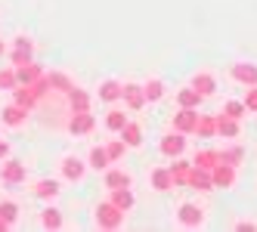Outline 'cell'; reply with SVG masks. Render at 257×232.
<instances>
[{
	"instance_id": "1",
	"label": "cell",
	"mask_w": 257,
	"mask_h": 232,
	"mask_svg": "<svg viewBox=\"0 0 257 232\" xmlns=\"http://www.w3.org/2000/svg\"><path fill=\"white\" fill-rule=\"evenodd\" d=\"M93 213H96V226L99 229H121L124 226V217H127V213L118 204H112V201H99Z\"/></svg>"
},
{
	"instance_id": "2",
	"label": "cell",
	"mask_w": 257,
	"mask_h": 232,
	"mask_svg": "<svg viewBox=\"0 0 257 232\" xmlns=\"http://www.w3.org/2000/svg\"><path fill=\"white\" fill-rule=\"evenodd\" d=\"M59 173H62V180H68V183H81L84 173H87V161L78 158V155H65L62 164H59Z\"/></svg>"
},
{
	"instance_id": "3",
	"label": "cell",
	"mask_w": 257,
	"mask_h": 232,
	"mask_svg": "<svg viewBox=\"0 0 257 232\" xmlns=\"http://www.w3.org/2000/svg\"><path fill=\"white\" fill-rule=\"evenodd\" d=\"M177 223L183 229H198L201 223H205V210H201L198 204H192V201H186V204L177 207Z\"/></svg>"
},
{
	"instance_id": "4",
	"label": "cell",
	"mask_w": 257,
	"mask_h": 232,
	"mask_svg": "<svg viewBox=\"0 0 257 232\" xmlns=\"http://www.w3.org/2000/svg\"><path fill=\"white\" fill-rule=\"evenodd\" d=\"M68 133H75V136H87V133H93V127H96V118L90 115V112H71V118H68Z\"/></svg>"
},
{
	"instance_id": "5",
	"label": "cell",
	"mask_w": 257,
	"mask_h": 232,
	"mask_svg": "<svg viewBox=\"0 0 257 232\" xmlns=\"http://www.w3.org/2000/svg\"><path fill=\"white\" fill-rule=\"evenodd\" d=\"M158 149L161 155H168V158H180L183 152H186V133H164L161 142H158Z\"/></svg>"
},
{
	"instance_id": "6",
	"label": "cell",
	"mask_w": 257,
	"mask_h": 232,
	"mask_svg": "<svg viewBox=\"0 0 257 232\" xmlns=\"http://www.w3.org/2000/svg\"><path fill=\"white\" fill-rule=\"evenodd\" d=\"M0 180H4L7 186L25 183V164L16 161V158H4V164H0Z\"/></svg>"
},
{
	"instance_id": "7",
	"label": "cell",
	"mask_w": 257,
	"mask_h": 232,
	"mask_svg": "<svg viewBox=\"0 0 257 232\" xmlns=\"http://www.w3.org/2000/svg\"><path fill=\"white\" fill-rule=\"evenodd\" d=\"M121 99H124V105L131 112H140L143 105H146V93H143V84H124V90H121Z\"/></svg>"
},
{
	"instance_id": "8",
	"label": "cell",
	"mask_w": 257,
	"mask_h": 232,
	"mask_svg": "<svg viewBox=\"0 0 257 232\" xmlns=\"http://www.w3.org/2000/svg\"><path fill=\"white\" fill-rule=\"evenodd\" d=\"M229 75H232V81H238L242 87H254L257 84V65L254 62H235L229 68Z\"/></svg>"
},
{
	"instance_id": "9",
	"label": "cell",
	"mask_w": 257,
	"mask_h": 232,
	"mask_svg": "<svg viewBox=\"0 0 257 232\" xmlns=\"http://www.w3.org/2000/svg\"><path fill=\"white\" fill-rule=\"evenodd\" d=\"M195 124H198V109H180L174 115V130L177 133H195Z\"/></svg>"
},
{
	"instance_id": "10",
	"label": "cell",
	"mask_w": 257,
	"mask_h": 232,
	"mask_svg": "<svg viewBox=\"0 0 257 232\" xmlns=\"http://www.w3.org/2000/svg\"><path fill=\"white\" fill-rule=\"evenodd\" d=\"M211 180H214V189H232V186H235V167L220 161V164L211 170Z\"/></svg>"
},
{
	"instance_id": "11",
	"label": "cell",
	"mask_w": 257,
	"mask_h": 232,
	"mask_svg": "<svg viewBox=\"0 0 257 232\" xmlns=\"http://www.w3.org/2000/svg\"><path fill=\"white\" fill-rule=\"evenodd\" d=\"M0 121L7 124V127H22V124L28 121V109L25 105H19V102H10L4 112H0Z\"/></svg>"
},
{
	"instance_id": "12",
	"label": "cell",
	"mask_w": 257,
	"mask_h": 232,
	"mask_svg": "<svg viewBox=\"0 0 257 232\" xmlns=\"http://www.w3.org/2000/svg\"><path fill=\"white\" fill-rule=\"evenodd\" d=\"M192 87L208 99V96L217 93V78L211 75V71H195V75H192Z\"/></svg>"
},
{
	"instance_id": "13",
	"label": "cell",
	"mask_w": 257,
	"mask_h": 232,
	"mask_svg": "<svg viewBox=\"0 0 257 232\" xmlns=\"http://www.w3.org/2000/svg\"><path fill=\"white\" fill-rule=\"evenodd\" d=\"M105 189H121V186H131L134 183V176L127 173V170H121V167H105Z\"/></svg>"
},
{
	"instance_id": "14",
	"label": "cell",
	"mask_w": 257,
	"mask_h": 232,
	"mask_svg": "<svg viewBox=\"0 0 257 232\" xmlns=\"http://www.w3.org/2000/svg\"><path fill=\"white\" fill-rule=\"evenodd\" d=\"M189 186H192V189H198V192H211V189H214L211 170H205V167H195V164H192V170H189Z\"/></svg>"
},
{
	"instance_id": "15",
	"label": "cell",
	"mask_w": 257,
	"mask_h": 232,
	"mask_svg": "<svg viewBox=\"0 0 257 232\" xmlns=\"http://www.w3.org/2000/svg\"><path fill=\"white\" fill-rule=\"evenodd\" d=\"M143 93H146V102H161L164 96H168V87H164L161 78H146Z\"/></svg>"
},
{
	"instance_id": "16",
	"label": "cell",
	"mask_w": 257,
	"mask_h": 232,
	"mask_svg": "<svg viewBox=\"0 0 257 232\" xmlns=\"http://www.w3.org/2000/svg\"><path fill=\"white\" fill-rule=\"evenodd\" d=\"M31 192L38 195V198H44V201H53V198L62 192V183H59V180H38Z\"/></svg>"
},
{
	"instance_id": "17",
	"label": "cell",
	"mask_w": 257,
	"mask_h": 232,
	"mask_svg": "<svg viewBox=\"0 0 257 232\" xmlns=\"http://www.w3.org/2000/svg\"><path fill=\"white\" fill-rule=\"evenodd\" d=\"M90 102H93V96H90L87 90H81V87H71V90H68L71 112H90Z\"/></svg>"
},
{
	"instance_id": "18",
	"label": "cell",
	"mask_w": 257,
	"mask_h": 232,
	"mask_svg": "<svg viewBox=\"0 0 257 232\" xmlns=\"http://www.w3.org/2000/svg\"><path fill=\"white\" fill-rule=\"evenodd\" d=\"M121 139L127 142V149H140L143 146V127L137 121H127L124 127H121Z\"/></svg>"
},
{
	"instance_id": "19",
	"label": "cell",
	"mask_w": 257,
	"mask_h": 232,
	"mask_svg": "<svg viewBox=\"0 0 257 232\" xmlns=\"http://www.w3.org/2000/svg\"><path fill=\"white\" fill-rule=\"evenodd\" d=\"M201 99H205V96H201L192 84H189V87H183V90H177V105H180V109H198Z\"/></svg>"
},
{
	"instance_id": "20",
	"label": "cell",
	"mask_w": 257,
	"mask_h": 232,
	"mask_svg": "<svg viewBox=\"0 0 257 232\" xmlns=\"http://www.w3.org/2000/svg\"><path fill=\"white\" fill-rule=\"evenodd\" d=\"M108 164H112V158H108L105 146H93V149H90V155H87V167H93V170H102V173H105Z\"/></svg>"
},
{
	"instance_id": "21",
	"label": "cell",
	"mask_w": 257,
	"mask_h": 232,
	"mask_svg": "<svg viewBox=\"0 0 257 232\" xmlns=\"http://www.w3.org/2000/svg\"><path fill=\"white\" fill-rule=\"evenodd\" d=\"M121 90H124V84L115 81V78H108V81L99 84V99L102 102H118L121 99Z\"/></svg>"
},
{
	"instance_id": "22",
	"label": "cell",
	"mask_w": 257,
	"mask_h": 232,
	"mask_svg": "<svg viewBox=\"0 0 257 232\" xmlns=\"http://www.w3.org/2000/svg\"><path fill=\"white\" fill-rule=\"evenodd\" d=\"M238 130H242V127H238V121H235V118H229V115H223V112L217 115V133L223 136V139H235Z\"/></svg>"
},
{
	"instance_id": "23",
	"label": "cell",
	"mask_w": 257,
	"mask_h": 232,
	"mask_svg": "<svg viewBox=\"0 0 257 232\" xmlns=\"http://www.w3.org/2000/svg\"><path fill=\"white\" fill-rule=\"evenodd\" d=\"M189 170H192V161H183V158H174V164H171L174 186H189Z\"/></svg>"
},
{
	"instance_id": "24",
	"label": "cell",
	"mask_w": 257,
	"mask_h": 232,
	"mask_svg": "<svg viewBox=\"0 0 257 232\" xmlns=\"http://www.w3.org/2000/svg\"><path fill=\"white\" fill-rule=\"evenodd\" d=\"M152 189H155V192H171V189H174L171 167H155V170H152Z\"/></svg>"
},
{
	"instance_id": "25",
	"label": "cell",
	"mask_w": 257,
	"mask_h": 232,
	"mask_svg": "<svg viewBox=\"0 0 257 232\" xmlns=\"http://www.w3.org/2000/svg\"><path fill=\"white\" fill-rule=\"evenodd\" d=\"M47 81H50V90H53V93H62V96H68V90L75 87V84H71V78L65 75V71H50Z\"/></svg>"
},
{
	"instance_id": "26",
	"label": "cell",
	"mask_w": 257,
	"mask_h": 232,
	"mask_svg": "<svg viewBox=\"0 0 257 232\" xmlns=\"http://www.w3.org/2000/svg\"><path fill=\"white\" fill-rule=\"evenodd\" d=\"M41 75H44V68H41L38 62H34V59L16 68V78H19V84H34V81H38Z\"/></svg>"
},
{
	"instance_id": "27",
	"label": "cell",
	"mask_w": 257,
	"mask_h": 232,
	"mask_svg": "<svg viewBox=\"0 0 257 232\" xmlns=\"http://www.w3.org/2000/svg\"><path fill=\"white\" fill-rule=\"evenodd\" d=\"M108 201H112V204H118V207L127 213V210L134 207V201H137V198H134L131 186H121V189H112V195H108Z\"/></svg>"
},
{
	"instance_id": "28",
	"label": "cell",
	"mask_w": 257,
	"mask_h": 232,
	"mask_svg": "<svg viewBox=\"0 0 257 232\" xmlns=\"http://www.w3.org/2000/svg\"><path fill=\"white\" fill-rule=\"evenodd\" d=\"M192 164H195V167H205V170H214V167L220 164V152H217V149H201V152H195Z\"/></svg>"
},
{
	"instance_id": "29",
	"label": "cell",
	"mask_w": 257,
	"mask_h": 232,
	"mask_svg": "<svg viewBox=\"0 0 257 232\" xmlns=\"http://www.w3.org/2000/svg\"><path fill=\"white\" fill-rule=\"evenodd\" d=\"M13 102L25 105V109L31 112V109H34V102H38V99H34V93H31V87H28V84H16V87H13Z\"/></svg>"
},
{
	"instance_id": "30",
	"label": "cell",
	"mask_w": 257,
	"mask_h": 232,
	"mask_svg": "<svg viewBox=\"0 0 257 232\" xmlns=\"http://www.w3.org/2000/svg\"><path fill=\"white\" fill-rule=\"evenodd\" d=\"M195 133L201 139H211L217 133V118L214 115H198V124H195Z\"/></svg>"
},
{
	"instance_id": "31",
	"label": "cell",
	"mask_w": 257,
	"mask_h": 232,
	"mask_svg": "<svg viewBox=\"0 0 257 232\" xmlns=\"http://www.w3.org/2000/svg\"><path fill=\"white\" fill-rule=\"evenodd\" d=\"M127 121H131V118L124 115V109H108L105 112V127L112 130V133H121V127H124Z\"/></svg>"
},
{
	"instance_id": "32",
	"label": "cell",
	"mask_w": 257,
	"mask_h": 232,
	"mask_svg": "<svg viewBox=\"0 0 257 232\" xmlns=\"http://www.w3.org/2000/svg\"><path fill=\"white\" fill-rule=\"evenodd\" d=\"M41 226L44 229H62V210L59 207H44L41 210Z\"/></svg>"
},
{
	"instance_id": "33",
	"label": "cell",
	"mask_w": 257,
	"mask_h": 232,
	"mask_svg": "<svg viewBox=\"0 0 257 232\" xmlns=\"http://www.w3.org/2000/svg\"><path fill=\"white\" fill-rule=\"evenodd\" d=\"M242 158H245V149L242 146H229V149H223V152H220V161H223V164H242Z\"/></svg>"
},
{
	"instance_id": "34",
	"label": "cell",
	"mask_w": 257,
	"mask_h": 232,
	"mask_svg": "<svg viewBox=\"0 0 257 232\" xmlns=\"http://www.w3.org/2000/svg\"><path fill=\"white\" fill-rule=\"evenodd\" d=\"M16 217H19V204L16 201H0V220H4L7 226H13Z\"/></svg>"
},
{
	"instance_id": "35",
	"label": "cell",
	"mask_w": 257,
	"mask_h": 232,
	"mask_svg": "<svg viewBox=\"0 0 257 232\" xmlns=\"http://www.w3.org/2000/svg\"><path fill=\"white\" fill-rule=\"evenodd\" d=\"M245 102H238V99H229L226 105H223V115H229V118H235V121H242L245 118Z\"/></svg>"
},
{
	"instance_id": "36",
	"label": "cell",
	"mask_w": 257,
	"mask_h": 232,
	"mask_svg": "<svg viewBox=\"0 0 257 232\" xmlns=\"http://www.w3.org/2000/svg\"><path fill=\"white\" fill-rule=\"evenodd\" d=\"M16 84H19V78H16V65L13 68H0V90H13Z\"/></svg>"
},
{
	"instance_id": "37",
	"label": "cell",
	"mask_w": 257,
	"mask_h": 232,
	"mask_svg": "<svg viewBox=\"0 0 257 232\" xmlns=\"http://www.w3.org/2000/svg\"><path fill=\"white\" fill-rule=\"evenodd\" d=\"M105 152H108V158H112V161H118V158H124V152H127V142L124 139H112L105 146Z\"/></svg>"
},
{
	"instance_id": "38",
	"label": "cell",
	"mask_w": 257,
	"mask_h": 232,
	"mask_svg": "<svg viewBox=\"0 0 257 232\" xmlns=\"http://www.w3.org/2000/svg\"><path fill=\"white\" fill-rule=\"evenodd\" d=\"M10 59H13L16 68H19V65H25V62L34 59V53H31V50H13V53H10Z\"/></svg>"
},
{
	"instance_id": "39",
	"label": "cell",
	"mask_w": 257,
	"mask_h": 232,
	"mask_svg": "<svg viewBox=\"0 0 257 232\" xmlns=\"http://www.w3.org/2000/svg\"><path fill=\"white\" fill-rule=\"evenodd\" d=\"M242 102H245V109H248V112H257V84L248 87V96H245Z\"/></svg>"
},
{
	"instance_id": "40",
	"label": "cell",
	"mask_w": 257,
	"mask_h": 232,
	"mask_svg": "<svg viewBox=\"0 0 257 232\" xmlns=\"http://www.w3.org/2000/svg\"><path fill=\"white\" fill-rule=\"evenodd\" d=\"M16 50H31L34 53V41L25 38V34H19V38H16Z\"/></svg>"
},
{
	"instance_id": "41",
	"label": "cell",
	"mask_w": 257,
	"mask_h": 232,
	"mask_svg": "<svg viewBox=\"0 0 257 232\" xmlns=\"http://www.w3.org/2000/svg\"><path fill=\"white\" fill-rule=\"evenodd\" d=\"M235 229H238V232H254V229H257V223H254V220H238V223H235Z\"/></svg>"
},
{
	"instance_id": "42",
	"label": "cell",
	"mask_w": 257,
	"mask_h": 232,
	"mask_svg": "<svg viewBox=\"0 0 257 232\" xmlns=\"http://www.w3.org/2000/svg\"><path fill=\"white\" fill-rule=\"evenodd\" d=\"M4 158H10V142L0 139V161H4Z\"/></svg>"
},
{
	"instance_id": "43",
	"label": "cell",
	"mask_w": 257,
	"mask_h": 232,
	"mask_svg": "<svg viewBox=\"0 0 257 232\" xmlns=\"http://www.w3.org/2000/svg\"><path fill=\"white\" fill-rule=\"evenodd\" d=\"M4 53H7V44H4V41H0V56H4Z\"/></svg>"
},
{
	"instance_id": "44",
	"label": "cell",
	"mask_w": 257,
	"mask_h": 232,
	"mask_svg": "<svg viewBox=\"0 0 257 232\" xmlns=\"http://www.w3.org/2000/svg\"><path fill=\"white\" fill-rule=\"evenodd\" d=\"M4 229H10V226H7V223H4V220H0V232H4Z\"/></svg>"
}]
</instances>
